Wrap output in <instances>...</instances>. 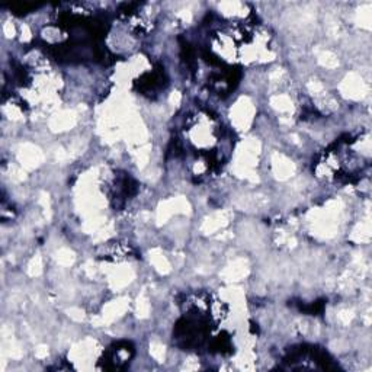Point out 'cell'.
I'll use <instances>...</instances> for the list:
<instances>
[{
    "mask_svg": "<svg viewBox=\"0 0 372 372\" xmlns=\"http://www.w3.org/2000/svg\"><path fill=\"white\" fill-rule=\"evenodd\" d=\"M133 355H134V349L130 343H127V342L117 343V345H113L106 352L105 360L102 361L104 368H109V369L122 368L125 364L130 362Z\"/></svg>",
    "mask_w": 372,
    "mask_h": 372,
    "instance_id": "obj_1",
    "label": "cell"
}]
</instances>
